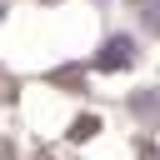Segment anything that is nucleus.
I'll return each instance as SVG.
<instances>
[{
    "instance_id": "1",
    "label": "nucleus",
    "mask_w": 160,
    "mask_h": 160,
    "mask_svg": "<svg viewBox=\"0 0 160 160\" xmlns=\"http://www.w3.org/2000/svg\"><path fill=\"white\" fill-rule=\"evenodd\" d=\"M135 60V45H130V35H110V45L95 55V65L100 70H120V65H130Z\"/></svg>"
}]
</instances>
